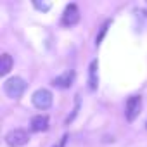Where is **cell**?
I'll use <instances>...</instances> for the list:
<instances>
[{
    "mask_svg": "<svg viewBox=\"0 0 147 147\" xmlns=\"http://www.w3.org/2000/svg\"><path fill=\"white\" fill-rule=\"evenodd\" d=\"M24 90H26V82L19 76H12V78L5 80V83H4V92L11 99H19L24 94Z\"/></svg>",
    "mask_w": 147,
    "mask_h": 147,
    "instance_id": "obj_1",
    "label": "cell"
},
{
    "mask_svg": "<svg viewBox=\"0 0 147 147\" xmlns=\"http://www.w3.org/2000/svg\"><path fill=\"white\" fill-rule=\"evenodd\" d=\"M5 142L9 147H23L30 142V135L26 130H21V128H16V130H11L7 135H5Z\"/></svg>",
    "mask_w": 147,
    "mask_h": 147,
    "instance_id": "obj_2",
    "label": "cell"
},
{
    "mask_svg": "<svg viewBox=\"0 0 147 147\" xmlns=\"http://www.w3.org/2000/svg\"><path fill=\"white\" fill-rule=\"evenodd\" d=\"M52 100H54V97H52V94H50V90H47V88H38L35 94H33V97H31V102H33V106L36 107V109H49L50 106H52Z\"/></svg>",
    "mask_w": 147,
    "mask_h": 147,
    "instance_id": "obj_3",
    "label": "cell"
},
{
    "mask_svg": "<svg viewBox=\"0 0 147 147\" xmlns=\"http://www.w3.org/2000/svg\"><path fill=\"white\" fill-rule=\"evenodd\" d=\"M142 109V97L140 95H131L128 97L126 104H125V116L128 121H135V118L140 114Z\"/></svg>",
    "mask_w": 147,
    "mask_h": 147,
    "instance_id": "obj_4",
    "label": "cell"
},
{
    "mask_svg": "<svg viewBox=\"0 0 147 147\" xmlns=\"http://www.w3.org/2000/svg\"><path fill=\"white\" fill-rule=\"evenodd\" d=\"M78 21H80V9H78V5L76 4H69L64 9V12H62V19H61L62 26H75Z\"/></svg>",
    "mask_w": 147,
    "mask_h": 147,
    "instance_id": "obj_5",
    "label": "cell"
},
{
    "mask_svg": "<svg viewBox=\"0 0 147 147\" xmlns=\"http://www.w3.org/2000/svg\"><path fill=\"white\" fill-rule=\"evenodd\" d=\"M73 82H75V73H73V71H66V73H62L61 76H55L52 80V85L59 87V88H69L73 85Z\"/></svg>",
    "mask_w": 147,
    "mask_h": 147,
    "instance_id": "obj_6",
    "label": "cell"
},
{
    "mask_svg": "<svg viewBox=\"0 0 147 147\" xmlns=\"http://www.w3.org/2000/svg\"><path fill=\"white\" fill-rule=\"evenodd\" d=\"M49 128V118L45 114H38L31 118V130L33 131H45Z\"/></svg>",
    "mask_w": 147,
    "mask_h": 147,
    "instance_id": "obj_7",
    "label": "cell"
},
{
    "mask_svg": "<svg viewBox=\"0 0 147 147\" xmlns=\"http://www.w3.org/2000/svg\"><path fill=\"white\" fill-rule=\"evenodd\" d=\"M97 66H99V62H97V61H92V62H90V67H88V87H90V90H95L97 85H99Z\"/></svg>",
    "mask_w": 147,
    "mask_h": 147,
    "instance_id": "obj_8",
    "label": "cell"
},
{
    "mask_svg": "<svg viewBox=\"0 0 147 147\" xmlns=\"http://www.w3.org/2000/svg\"><path fill=\"white\" fill-rule=\"evenodd\" d=\"M12 64H14L12 57L9 54H2V57H0V75L5 76L7 73L12 69Z\"/></svg>",
    "mask_w": 147,
    "mask_h": 147,
    "instance_id": "obj_9",
    "label": "cell"
},
{
    "mask_svg": "<svg viewBox=\"0 0 147 147\" xmlns=\"http://www.w3.org/2000/svg\"><path fill=\"white\" fill-rule=\"evenodd\" d=\"M111 26V21L107 19L102 26H100V31H99V35H97V38H95V45H100V42H102V38H104V35L107 33V28Z\"/></svg>",
    "mask_w": 147,
    "mask_h": 147,
    "instance_id": "obj_10",
    "label": "cell"
},
{
    "mask_svg": "<svg viewBox=\"0 0 147 147\" xmlns=\"http://www.w3.org/2000/svg\"><path fill=\"white\" fill-rule=\"evenodd\" d=\"M75 97H76V99H75V100H76V106H75V111H73V114L66 119V123H67V125H69L73 119H75V116H76V113H78V109H80V95H75Z\"/></svg>",
    "mask_w": 147,
    "mask_h": 147,
    "instance_id": "obj_11",
    "label": "cell"
},
{
    "mask_svg": "<svg viewBox=\"0 0 147 147\" xmlns=\"http://www.w3.org/2000/svg\"><path fill=\"white\" fill-rule=\"evenodd\" d=\"M35 7H36L38 11H43V12H47V11L50 9V4H47V2H35Z\"/></svg>",
    "mask_w": 147,
    "mask_h": 147,
    "instance_id": "obj_12",
    "label": "cell"
},
{
    "mask_svg": "<svg viewBox=\"0 0 147 147\" xmlns=\"http://www.w3.org/2000/svg\"><path fill=\"white\" fill-rule=\"evenodd\" d=\"M66 138H67V135H64V137H62V140H61V144H59V145H55V147H64V144H66Z\"/></svg>",
    "mask_w": 147,
    "mask_h": 147,
    "instance_id": "obj_13",
    "label": "cell"
}]
</instances>
